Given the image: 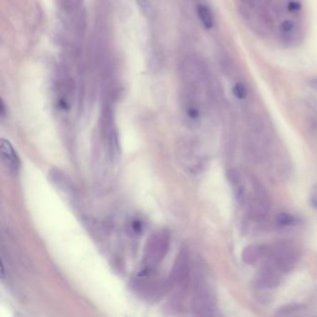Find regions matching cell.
I'll list each match as a JSON object with an SVG mask.
<instances>
[{
    "instance_id": "cell-16",
    "label": "cell",
    "mask_w": 317,
    "mask_h": 317,
    "mask_svg": "<svg viewBox=\"0 0 317 317\" xmlns=\"http://www.w3.org/2000/svg\"><path fill=\"white\" fill-rule=\"evenodd\" d=\"M314 86L317 88V80H315V82H314Z\"/></svg>"
},
{
    "instance_id": "cell-15",
    "label": "cell",
    "mask_w": 317,
    "mask_h": 317,
    "mask_svg": "<svg viewBox=\"0 0 317 317\" xmlns=\"http://www.w3.org/2000/svg\"><path fill=\"white\" fill-rule=\"evenodd\" d=\"M6 114V110H5V103L3 101H1V115L4 116V114Z\"/></svg>"
},
{
    "instance_id": "cell-8",
    "label": "cell",
    "mask_w": 317,
    "mask_h": 317,
    "mask_svg": "<svg viewBox=\"0 0 317 317\" xmlns=\"http://www.w3.org/2000/svg\"><path fill=\"white\" fill-rule=\"evenodd\" d=\"M265 247H262L260 245H250L244 248L243 253H242V260H244L245 263L252 265L258 260L263 257L265 254Z\"/></svg>"
},
{
    "instance_id": "cell-11",
    "label": "cell",
    "mask_w": 317,
    "mask_h": 317,
    "mask_svg": "<svg viewBox=\"0 0 317 317\" xmlns=\"http://www.w3.org/2000/svg\"><path fill=\"white\" fill-rule=\"evenodd\" d=\"M277 222L281 226H289L295 223V218L288 213H282L277 217Z\"/></svg>"
},
{
    "instance_id": "cell-4",
    "label": "cell",
    "mask_w": 317,
    "mask_h": 317,
    "mask_svg": "<svg viewBox=\"0 0 317 317\" xmlns=\"http://www.w3.org/2000/svg\"><path fill=\"white\" fill-rule=\"evenodd\" d=\"M190 262L189 255L186 250H182L178 255L175 266L172 272V283L175 285V290L179 298L184 295L189 284Z\"/></svg>"
},
{
    "instance_id": "cell-12",
    "label": "cell",
    "mask_w": 317,
    "mask_h": 317,
    "mask_svg": "<svg viewBox=\"0 0 317 317\" xmlns=\"http://www.w3.org/2000/svg\"><path fill=\"white\" fill-rule=\"evenodd\" d=\"M233 92H234V95L239 100H243L247 97V89L241 83L235 84V87L233 89Z\"/></svg>"
},
{
    "instance_id": "cell-9",
    "label": "cell",
    "mask_w": 317,
    "mask_h": 317,
    "mask_svg": "<svg viewBox=\"0 0 317 317\" xmlns=\"http://www.w3.org/2000/svg\"><path fill=\"white\" fill-rule=\"evenodd\" d=\"M51 181L55 185H57L58 188L61 190L64 191L68 194L74 193V186L70 182V180L66 177V175L63 174L59 171H51Z\"/></svg>"
},
{
    "instance_id": "cell-1",
    "label": "cell",
    "mask_w": 317,
    "mask_h": 317,
    "mask_svg": "<svg viewBox=\"0 0 317 317\" xmlns=\"http://www.w3.org/2000/svg\"><path fill=\"white\" fill-rule=\"evenodd\" d=\"M170 247V234L167 230H159L152 234L146 243L139 277L152 276L155 267L165 259Z\"/></svg>"
},
{
    "instance_id": "cell-7",
    "label": "cell",
    "mask_w": 317,
    "mask_h": 317,
    "mask_svg": "<svg viewBox=\"0 0 317 317\" xmlns=\"http://www.w3.org/2000/svg\"><path fill=\"white\" fill-rule=\"evenodd\" d=\"M0 149L1 158L4 165L6 166L7 169L13 173H17L19 172L21 161L12 143L9 140L2 139L0 143Z\"/></svg>"
},
{
    "instance_id": "cell-3",
    "label": "cell",
    "mask_w": 317,
    "mask_h": 317,
    "mask_svg": "<svg viewBox=\"0 0 317 317\" xmlns=\"http://www.w3.org/2000/svg\"><path fill=\"white\" fill-rule=\"evenodd\" d=\"M270 257L275 261L283 273H288L298 261V249L292 242H277L271 250Z\"/></svg>"
},
{
    "instance_id": "cell-6",
    "label": "cell",
    "mask_w": 317,
    "mask_h": 317,
    "mask_svg": "<svg viewBox=\"0 0 317 317\" xmlns=\"http://www.w3.org/2000/svg\"><path fill=\"white\" fill-rule=\"evenodd\" d=\"M249 199V206L252 214L256 217L266 215L269 210V200L265 191L260 184L254 183L253 191Z\"/></svg>"
},
{
    "instance_id": "cell-10",
    "label": "cell",
    "mask_w": 317,
    "mask_h": 317,
    "mask_svg": "<svg viewBox=\"0 0 317 317\" xmlns=\"http://www.w3.org/2000/svg\"><path fill=\"white\" fill-rule=\"evenodd\" d=\"M197 15L199 17V20L201 21L204 27L208 30L211 29L214 25V19H213V14L211 13L210 8L199 4L197 7Z\"/></svg>"
},
{
    "instance_id": "cell-2",
    "label": "cell",
    "mask_w": 317,
    "mask_h": 317,
    "mask_svg": "<svg viewBox=\"0 0 317 317\" xmlns=\"http://www.w3.org/2000/svg\"><path fill=\"white\" fill-rule=\"evenodd\" d=\"M193 311L197 315H212L215 309L214 295L203 274H198L193 286Z\"/></svg>"
},
{
    "instance_id": "cell-5",
    "label": "cell",
    "mask_w": 317,
    "mask_h": 317,
    "mask_svg": "<svg viewBox=\"0 0 317 317\" xmlns=\"http://www.w3.org/2000/svg\"><path fill=\"white\" fill-rule=\"evenodd\" d=\"M281 271L279 266L275 263V261L269 257L264 265L261 267L259 273V283L260 285L266 287H274L279 284L281 279Z\"/></svg>"
},
{
    "instance_id": "cell-13",
    "label": "cell",
    "mask_w": 317,
    "mask_h": 317,
    "mask_svg": "<svg viewBox=\"0 0 317 317\" xmlns=\"http://www.w3.org/2000/svg\"><path fill=\"white\" fill-rule=\"evenodd\" d=\"M287 9H288L289 12H297L300 9V5H299V3L296 2V1H292L287 5Z\"/></svg>"
},
{
    "instance_id": "cell-14",
    "label": "cell",
    "mask_w": 317,
    "mask_h": 317,
    "mask_svg": "<svg viewBox=\"0 0 317 317\" xmlns=\"http://www.w3.org/2000/svg\"><path fill=\"white\" fill-rule=\"evenodd\" d=\"M292 28H293V23H292L291 21H285V22L282 24V29H283L285 32L291 31Z\"/></svg>"
}]
</instances>
